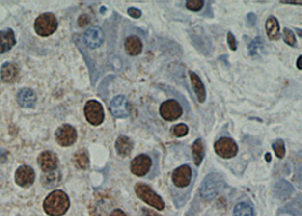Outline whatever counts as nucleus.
<instances>
[{
  "instance_id": "obj_22",
  "label": "nucleus",
  "mask_w": 302,
  "mask_h": 216,
  "mask_svg": "<svg viewBox=\"0 0 302 216\" xmlns=\"http://www.w3.org/2000/svg\"><path fill=\"white\" fill-rule=\"evenodd\" d=\"M266 33L271 40H276L278 38L279 24L274 16H270L266 21Z\"/></svg>"
},
{
  "instance_id": "obj_32",
  "label": "nucleus",
  "mask_w": 302,
  "mask_h": 216,
  "mask_svg": "<svg viewBox=\"0 0 302 216\" xmlns=\"http://www.w3.org/2000/svg\"><path fill=\"white\" fill-rule=\"evenodd\" d=\"M128 15H130V17L133 18H139L141 16V12L139 9L132 7V8L128 9Z\"/></svg>"
},
{
  "instance_id": "obj_18",
  "label": "nucleus",
  "mask_w": 302,
  "mask_h": 216,
  "mask_svg": "<svg viewBox=\"0 0 302 216\" xmlns=\"http://www.w3.org/2000/svg\"><path fill=\"white\" fill-rule=\"evenodd\" d=\"M133 148H134V144L133 141L130 140L129 137L124 135L118 137L117 141H115V150H117L119 156L126 158V156H128L130 153H132Z\"/></svg>"
},
{
  "instance_id": "obj_29",
  "label": "nucleus",
  "mask_w": 302,
  "mask_h": 216,
  "mask_svg": "<svg viewBox=\"0 0 302 216\" xmlns=\"http://www.w3.org/2000/svg\"><path fill=\"white\" fill-rule=\"evenodd\" d=\"M283 39H284V42L288 43L289 46H291V47L297 46L296 36H294V33L291 31V29L284 28V31H283Z\"/></svg>"
},
{
  "instance_id": "obj_3",
  "label": "nucleus",
  "mask_w": 302,
  "mask_h": 216,
  "mask_svg": "<svg viewBox=\"0 0 302 216\" xmlns=\"http://www.w3.org/2000/svg\"><path fill=\"white\" fill-rule=\"evenodd\" d=\"M223 187L222 178L216 173H211L204 179V181L200 185V195L205 199L214 198L221 188Z\"/></svg>"
},
{
  "instance_id": "obj_16",
  "label": "nucleus",
  "mask_w": 302,
  "mask_h": 216,
  "mask_svg": "<svg viewBox=\"0 0 302 216\" xmlns=\"http://www.w3.org/2000/svg\"><path fill=\"white\" fill-rule=\"evenodd\" d=\"M16 43L13 29L7 28L0 31V54H5L9 51Z\"/></svg>"
},
{
  "instance_id": "obj_11",
  "label": "nucleus",
  "mask_w": 302,
  "mask_h": 216,
  "mask_svg": "<svg viewBox=\"0 0 302 216\" xmlns=\"http://www.w3.org/2000/svg\"><path fill=\"white\" fill-rule=\"evenodd\" d=\"M104 34L103 31L99 26H92L89 27L84 35V42L89 49H98L103 43Z\"/></svg>"
},
{
  "instance_id": "obj_4",
  "label": "nucleus",
  "mask_w": 302,
  "mask_h": 216,
  "mask_svg": "<svg viewBox=\"0 0 302 216\" xmlns=\"http://www.w3.org/2000/svg\"><path fill=\"white\" fill-rule=\"evenodd\" d=\"M135 192L139 199L143 200L147 205H150V206L155 207L159 211H162L164 208L163 199L159 195H156L147 185L137 184L135 186Z\"/></svg>"
},
{
  "instance_id": "obj_10",
  "label": "nucleus",
  "mask_w": 302,
  "mask_h": 216,
  "mask_svg": "<svg viewBox=\"0 0 302 216\" xmlns=\"http://www.w3.org/2000/svg\"><path fill=\"white\" fill-rule=\"evenodd\" d=\"M152 166V160L148 155L141 154L136 156L130 163V170L137 177H143L150 171Z\"/></svg>"
},
{
  "instance_id": "obj_20",
  "label": "nucleus",
  "mask_w": 302,
  "mask_h": 216,
  "mask_svg": "<svg viewBox=\"0 0 302 216\" xmlns=\"http://www.w3.org/2000/svg\"><path fill=\"white\" fill-rule=\"evenodd\" d=\"M190 80H192V85L193 91H195L197 99H198V101L200 103H203L205 101V99H206V91H205V86L203 84V81H201L200 78L198 77V75L195 73H190Z\"/></svg>"
},
{
  "instance_id": "obj_14",
  "label": "nucleus",
  "mask_w": 302,
  "mask_h": 216,
  "mask_svg": "<svg viewBox=\"0 0 302 216\" xmlns=\"http://www.w3.org/2000/svg\"><path fill=\"white\" fill-rule=\"evenodd\" d=\"M58 162L57 155L50 151L42 152L38 158V163L43 172H50V171L57 170Z\"/></svg>"
},
{
  "instance_id": "obj_17",
  "label": "nucleus",
  "mask_w": 302,
  "mask_h": 216,
  "mask_svg": "<svg viewBox=\"0 0 302 216\" xmlns=\"http://www.w3.org/2000/svg\"><path fill=\"white\" fill-rule=\"evenodd\" d=\"M18 74L20 70L13 62H5L1 66V80L5 83H14L17 80Z\"/></svg>"
},
{
  "instance_id": "obj_13",
  "label": "nucleus",
  "mask_w": 302,
  "mask_h": 216,
  "mask_svg": "<svg viewBox=\"0 0 302 216\" xmlns=\"http://www.w3.org/2000/svg\"><path fill=\"white\" fill-rule=\"evenodd\" d=\"M192 171L188 165H181L177 167L172 173V181L173 184L179 188H185L189 186L192 181Z\"/></svg>"
},
{
  "instance_id": "obj_26",
  "label": "nucleus",
  "mask_w": 302,
  "mask_h": 216,
  "mask_svg": "<svg viewBox=\"0 0 302 216\" xmlns=\"http://www.w3.org/2000/svg\"><path fill=\"white\" fill-rule=\"evenodd\" d=\"M272 147H273V150L275 152V154H276V156L278 159H283L285 155V144H284V140L282 139H277L275 140L273 145H272Z\"/></svg>"
},
{
  "instance_id": "obj_30",
  "label": "nucleus",
  "mask_w": 302,
  "mask_h": 216,
  "mask_svg": "<svg viewBox=\"0 0 302 216\" xmlns=\"http://www.w3.org/2000/svg\"><path fill=\"white\" fill-rule=\"evenodd\" d=\"M186 7L189 10H192V12H198L204 7V1H201V0H189V1L186 2Z\"/></svg>"
},
{
  "instance_id": "obj_7",
  "label": "nucleus",
  "mask_w": 302,
  "mask_h": 216,
  "mask_svg": "<svg viewBox=\"0 0 302 216\" xmlns=\"http://www.w3.org/2000/svg\"><path fill=\"white\" fill-rule=\"evenodd\" d=\"M160 114L166 121H174L181 117L182 108L176 100H167L160 107Z\"/></svg>"
},
{
  "instance_id": "obj_25",
  "label": "nucleus",
  "mask_w": 302,
  "mask_h": 216,
  "mask_svg": "<svg viewBox=\"0 0 302 216\" xmlns=\"http://www.w3.org/2000/svg\"><path fill=\"white\" fill-rule=\"evenodd\" d=\"M74 161H75V164L80 167V169H86L89 164L86 153L83 151H80L76 153L75 156H74Z\"/></svg>"
},
{
  "instance_id": "obj_1",
  "label": "nucleus",
  "mask_w": 302,
  "mask_h": 216,
  "mask_svg": "<svg viewBox=\"0 0 302 216\" xmlns=\"http://www.w3.org/2000/svg\"><path fill=\"white\" fill-rule=\"evenodd\" d=\"M69 198L62 190H55L43 202L44 212L50 216H62L69 208Z\"/></svg>"
},
{
  "instance_id": "obj_15",
  "label": "nucleus",
  "mask_w": 302,
  "mask_h": 216,
  "mask_svg": "<svg viewBox=\"0 0 302 216\" xmlns=\"http://www.w3.org/2000/svg\"><path fill=\"white\" fill-rule=\"evenodd\" d=\"M17 103L22 108H33L36 103V94L29 88H22L17 93Z\"/></svg>"
},
{
  "instance_id": "obj_33",
  "label": "nucleus",
  "mask_w": 302,
  "mask_h": 216,
  "mask_svg": "<svg viewBox=\"0 0 302 216\" xmlns=\"http://www.w3.org/2000/svg\"><path fill=\"white\" fill-rule=\"evenodd\" d=\"M141 216H161V215H159L154 211L147 210V208H143V210H141Z\"/></svg>"
},
{
  "instance_id": "obj_12",
  "label": "nucleus",
  "mask_w": 302,
  "mask_h": 216,
  "mask_svg": "<svg viewBox=\"0 0 302 216\" xmlns=\"http://www.w3.org/2000/svg\"><path fill=\"white\" fill-rule=\"evenodd\" d=\"M110 111L115 118H127L130 113V108L126 96L118 95L110 103Z\"/></svg>"
},
{
  "instance_id": "obj_34",
  "label": "nucleus",
  "mask_w": 302,
  "mask_h": 216,
  "mask_svg": "<svg viewBox=\"0 0 302 216\" xmlns=\"http://www.w3.org/2000/svg\"><path fill=\"white\" fill-rule=\"evenodd\" d=\"M110 216H127V215L121 210H115L112 212V213H111Z\"/></svg>"
},
{
  "instance_id": "obj_2",
  "label": "nucleus",
  "mask_w": 302,
  "mask_h": 216,
  "mask_svg": "<svg viewBox=\"0 0 302 216\" xmlns=\"http://www.w3.org/2000/svg\"><path fill=\"white\" fill-rule=\"evenodd\" d=\"M58 27V21L54 14L51 13H44L35 20L34 23V29L36 34L40 36H49L54 34L55 29Z\"/></svg>"
},
{
  "instance_id": "obj_27",
  "label": "nucleus",
  "mask_w": 302,
  "mask_h": 216,
  "mask_svg": "<svg viewBox=\"0 0 302 216\" xmlns=\"http://www.w3.org/2000/svg\"><path fill=\"white\" fill-rule=\"evenodd\" d=\"M188 132H189L188 126L185 124H179L171 128V133H172V135H174L176 137H184L187 135Z\"/></svg>"
},
{
  "instance_id": "obj_8",
  "label": "nucleus",
  "mask_w": 302,
  "mask_h": 216,
  "mask_svg": "<svg viewBox=\"0 0 302 216\" xmlns=\"http://www.w3.org/2000/svg\"><path fill=\"white\" fill-rule=\"evenodd\" d=\"M77 139L76 129L69 125H63L55 132V140L60 146H72Z\"/></svg>"
},
{
  "instance_id": "obj_31",
  "label": "nucleus",
  "mask_w": 302,
  "mask_h": 216,
  "mask_svg": "<svg viewBox=\"0 0 302 216\" xmlns=\"http://www.w3.org/2000/svg\"><path fill=\"white\" fill-rule=\"evenodd\" d=\"M227 43H229V48L231 50H237V40L231 32L227 33Z\"/></svg>"
},
{
  "instance_id": "obj_24",
  "label": "nucleus",
  "mask_w": 302,
  "mask_h": 216,
  "mask_svg": "<svg viewBox=\"0 0 302 216\" xmlns=\"http://www.w3.org/2000/svg\"><path fill=\"white\" fill-rule=\"evenodd\" d=\"M233 216H253V211L247 203H239L234 207Z\"/></svg>"
},
{
  "instance_id": "obj_21",
  "label": "nucleus",
  "mask_w": 302,
  "mask_h": 216,
  "mask_svg": "<svg viewBox=\"0 0 302 216\" xmlns=\"http://www.w3.org/2000/svg\"><path fill=\"white\" fill-rule=\"evenodd\" d=\"M41 182L46 188H52L60 182V173L59 171L54 170L50 172H44L41 177Z\"/></svg>"
},
{
  "instance_id": "obj_23",
  "label": "nucleus",
  "mask_w": 302,
  "mask_h": 216,
  "mask_svg": "<svg viewBox=\"0 0 302 216\" xmlns=\"http://www.w3.org/2000/svg\"><path fill=\"white\" fill-rule=\"evenodd\" d=\"M192 158H193V162H195V164L200 165L204 159L203 140H201L200 138L196 139L195 143H193L192 146Z\"/></svg>"
},
{
  "instance_id": "obj_9",
  "label": "nucleus",
  "mask_w": 302,
  "mask_h": 216,
  "mask_svg": "<svg viewBox=\"0 0 302 216\" xmlns=\"http://www.w3.org/2000/svg\"><path fill=\"white\" fill-rule=\"evenodd\" d=\"M35 172L31 166L22 165L15 172V181L20 187L28 188L34 184Z\"/></svg>"
},
{
  "instance_id": "obj_28",
  "label": "nucleus",
  "mask_w": 302,
  "mask_h": 216,
  "mask_svg": "<svg viewBox=\"0 0 302 216\" xmlns=\"http://www.w3.org/2000/svg\"><path fill=\"white\" fill-rule=\"evenodd\" d=\"M249 52H250L251 55H256L259 54V51L263 49V41L260 38H257L252 41V42L249 44L248 47Z\"/></svg>"
},
{
  "instance_id": "obj_5",
  "label": "nucleus",
  "mask_w": 302,
  "mask_h": 216,
  "mask_svg": "<svg viewBox=\"0 0 302 216\" xmlns=\"http://www.w3.org/2000/svg\"><path fill=\"white\" fill-rule=\"evenodd\" d=\"M84 113L86 120L93 126H100L104 121L103 107L95 100H91L85 104Z\"/></svg>"
},
{
  "instance_id": "obj_35",
  "label": "nucleus",
  "mask_w": 302,
  "mask_h": 216,
  "mask_svg": "<svg viewBox=\"0 0 302 216\" xmlns=\"http://www.w3.org/2000/svg\"><path fill=\"white\" fill-rule=\"evenodd\" d=\"M300 61H301V57L298 58V68L301 69V65H300Z\"/></svg>"
},
{
  "instance_id": "obj_19",
  "label": "nucleus",
  "mask_w": 302,
  "mask_h": 216,
  "mask_svg": "<svg viewBox=\"0 0 302 216\" xmlns=\"http://www.w3.org/2000/svg\"><path fill=\"white\" fill-rule=\"evenodd\" d=\"M125 50L130 55H138L143 50V43L138 36H128L125 41Z\"/></svg>"
},
{
  "instance_id": "obj_6",
  "label": "nucleus",
  "mask_w": 302,
  "mask_h": 216,
  "mask_svg": "<svg viewBox=\"0 0 302 216\" xmlns=\"http://www.w3.org/2000/svg\"><path fill=\"white\" fill-rule=\"evenodd\" d=\"M214 148L216 154L223 159H231L236 156L238 153V145L236 144V141L227 138V137H223V138L216 141Z\"/></svg>"
},
{
  "instance_id": "obj_36",
  "label": "nucleus",
  "mask_w": 302,
  "mask_h": 216,
  "mask_svg": "<svg viewBox=\"0 0 302 216\" xmlns=\"http://www.w3.org/2000/svg\"><path fill=\"white\" fill-rule=\"evenodd\" d=\"M266 160L267 162H271V154H266Z\"/></svg>"
}]
</instances>
